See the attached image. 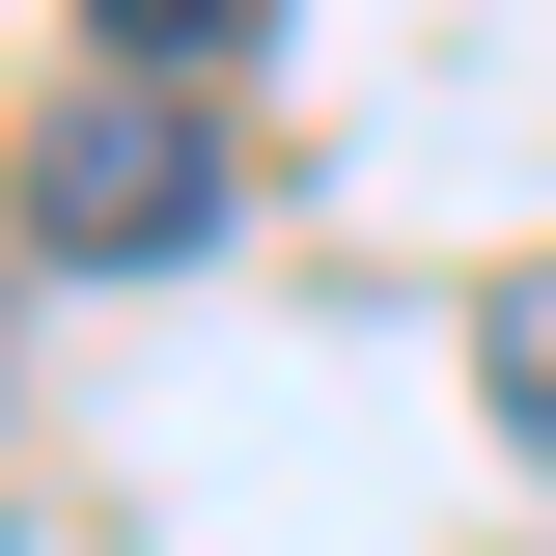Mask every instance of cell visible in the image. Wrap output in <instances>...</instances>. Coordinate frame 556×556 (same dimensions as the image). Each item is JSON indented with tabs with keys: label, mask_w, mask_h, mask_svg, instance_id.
Returning <instances> with one entry per match:
<instances>
[{
	"label": "cell",
	"mask_w": 556,
	"mask_h": 556,
	"mask_svg": "<svg viewBox=\"0 0 556 556\" xmlns=\"http://www.w3.org/2000/svg\"><path fill=\"white\" fill-rule=\"evenodd\" d=\"M251 28H278V0H84V56H167V84H223Z\"/></svg>",
	"instance_id": "obj_3"
},
{
	"label": "cell",
	"mask_w": 556,
	"mask_h": 556,
	"mask_svg": "<svg viewBox=\"0 0 556 556\" xmlns=\"http://www.w3.org/2000/svg\"><path fill=\"white\" fill-rule=\"evenodd\" d=\"M473 417H501V445H529V473H556V251H529V278H501V306H473Z\"/></svg>",
	"instance_id": "obj_2"
},
{
	"label": "cell",
	"mask_w": 556,
	"mask_h": 556,
	"mask_svg": "<svg viewBox=\"0 0 556 556\" xmlns=\"http://www.w3.org/2000/svg\"><path fill=\"white\" fill-rule=\"evenodd\" d=\"M0 223H28L56 278H167V251L223 223V112H195L167 56H84L56 112L0 139Z\"/></svg>",
	"instance_id": "obj_1"
}]
</instances>
